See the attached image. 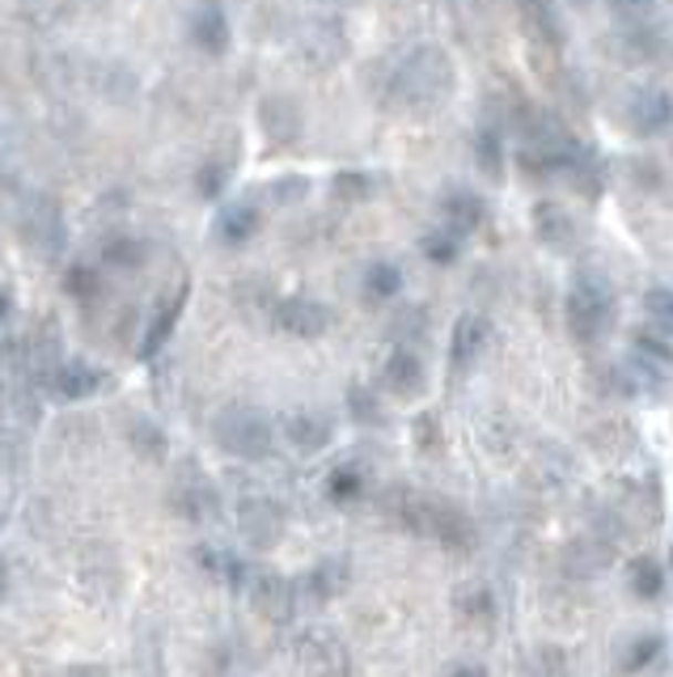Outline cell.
I'll list each match as a JSON object with an SVG mask.
<instances>
[{
    "mask_svg": "<svg viewBox=\"0 0 673 677\" xmlns=\"http://www.w3.org/2000/svg\"><path fill=\"white\" fill-rule=\"evenodd\" d=\"M445 677H487V674H483L479 665H457V669H449Z\"/></svg>",
    "mask_w": 673,
    "mask_h": 677,
    "instance_id": "484cf974",
    "label": "cell"
},
{
    "mask_svg": "<svg viewBox=\"0 0 673 677\" xmlns=\"http://www.w3.org/2000/svg\"><path fill=\"white\" fill-rule=\"evenodd\" d=\"M398 85H403V97L415 102V106H436L454 90V64L441 48H420L403 64Z\"/></svg>",
    "mask_w": 673,
    "mask_h": 677,
    "instance_id": "3957f363",
    "label": "cell"
},
{
    "mask_svg": "<svg viewBox=\"0 0 673 677\" xmlns=\"http://www.w3.org/2000/svg\"><path fill=\"white\" fill-rule=\"evenodd\" d=\"M445 217H449V229L462 238V233H470V229L483 225V199L475 191H466V187L462 191L454 187V191L445 195Z\"/></svg>",
    "mask_w": 673,
    "mask_h": 677,
    "instance_id": "4fadbf2b",
    "label": "cell"
},
{
    "mask_svg": "<svg viewBox=\"0 0 673 677\" xmlns=\"http://www.w3.org/2000/svg\"><path fill=\"white\" fill-rule=\"evenodd\" d=\"M605 4H610V9L619 13V18H627V22L644 18V13H649V9H652V0H605Z\"/></svg>",
    "mask_w": 673,
    "mask_h": 677,
    "instance_id": "603a6c76",
    "label": "cell"
},
{
    "mask_svg": "<svg viewBox=\"0 0 673 677\" xmlns=\"http://www.w3.org/2000/svg\"><path fill=\"white\" fill-rule=\"evenodd\" d=\"M627 584H631V593H635V597L652 602V597H661V589H665V572H661V563H656V559L635 555V559H631V567H627Z\"/></svg>",
    "mask_w": 673,
    "mask_h": 677,
    "instance_id": "5bb4252c",
    "label": "cell"
},
{
    "mask_svg": "<svg viewBox=\"0 0 673 677\" xmlns=\"http://www.w3.org/2000/svg\"><path fill=\"white\" fill-rule=\"evenodd\" d=\"M479 169L487 178H500V169H505V145H500V132L491 123L479 132Z\"/></svg>",
    "mask_w": 673,
    "mask_h": 677,
    "instance_id": "2e32d148",
    "label": "cell"
},
{
    "mask_svg": "<svg viewBox=\"0 0 673 677\" xmlns=\"http://www.w3.org/2000/svg\"><path fill=\"white\" fill-rule=\"evenodd\" d=\"M656 656H661V639H656V635H644V639H635L631 653L623 656V669L627 674H640V669H644L649 660H656Z\"/></svg>",
    "mask_w": 673,
    "mask_h": 677,
    "instance_id": "d6986e66",
    "label": "cell"
},
{
    "mask_svg": "<svg viewBox=\"0 0 673 677\" xmlns=\"http://www.w3.org/2000/svg\"><path fill=\"white\" fill-rule=\"evenodd\" d=\"M369 292H373V301L394 296V292H398V271H394V267H373V275H369Z\"/></svg>",
    "mask_w": 673,
    "mask_h": 677,
    "instance_id": "7402d4cb",
    "label": "cell"
},
{
    "mask_svg": "<svg viewBox=\"0 0 673 677\" xmlns=\"http://www.w3.org/2000/svg\"><path fill=\"white\" fill-rule=\"evenodd\" d=\"M250 605L267 623H289L292 610H297V584L280 572H259L250 581Z\"/></svg>",
    "mask_w": 673,
    "mask_h": 677,
    "instance_id": "8992f818",
    "label": "cell"
},
{
    "mask_svg": "<svg viewBox=\"0 0 673 677\" xmlns=\"http://www.w3.org/2000/svg\"><path fill=\"white\" fill-rule=\"evenodd\" d=\"M424 250L433 254L436 263H449V259L457 254V233L454 229H436L433 238H424Z\"/></svg>",
    "mask_w": 673,
    "mask_h": 677,
    "instance_id": "44dd1931",
    "label": "cell"
},
{
    "mask_svg": "<svg viewBox=\"0 0 673 677\" xmlns=\"http://www.w3.org/2000/svg\"><path fill=\"white\" fill-rule=\"evenodd\" d=\"M241 530H246V538H250V542L267 546V542L280 533V521L271 517V508L259 504V508H250V517H241Z\"/></svg>",
    "mask_w": 673,
    "mask_h": 677,
    "instance_id": "ac0fdd59",
    "label": "cell"
},
{
    "mask_svg": "<svg viewBox=\"0 0 673 677\" xmlns=\"http://www.w3.org/2000/svg\"><path fill=\"white\" fill-rule=\"evenodd\" d=\"M306 581H310V584H306V593H310V602H313V605H327V602H331V597L339 593V581H331V572H327V567L310 572Z\"/></svg>",
    "mask_w": 673,
    "mask_h": 677,
    "instance_id": "ffe728a7",
    "label": "cell"
},
{
    "mask_svg": "<svg viewBox=\"0 0 673 677\" xmlns=\"http://www.w3.org/2000/svg\"><path fill=\"white\" fill-rule=\"evenodd\" d=\"M487 338H491V326H487V317H479V314H462V317H457L454 347H449V356H454L457 373L475 368V361H479L483 347H487Z\"/></svg>",
    "mask_w": 673,
    "mask_h": 677,
    "instance_id": "30bf717a",
    "label": "cell"
},
{
    "mask_svg": "<svg viewBox=\"0 0 673 677\" xmlns=\"http://www.w3.org/2000/svg\"><path fill=\"white\" fill-rule=\"evenodd\" d=\"M403 521H407L420 538L441 542L445 551H470V542H475L470 521H466L454 504L436 500V496H407V504H403Z\"/></svg>",
    "mask_w": 673,
    "mask_h": 677,
    "instance_id": "7a4b0ae2",
    "label": "cell"
},
{
    "mask_svg": "<svg viewBox=\"0 0 673 677\" xmlns=\"http://www.w3.org/2000/svg\"><path fill=\"white\" fill-rule=\"evenodd\" d=\"M385 386L394 389L398 398H415L424 389V364L415 361L411 352H394L385 361Z\"/></svg>",
    "mask_w": 673,
    "mask_h": 677,
    "instance_id": "7c38bea8",
    "label": "cell"
},
{
    "mask_svg": "<svg viewBox=\"0 0 673 677\" xmlns=\"http://www.w3.org/2000/svg\"><path fill=\"white\" fill-rule=\"evenodd\" d=\"M4 597H9V567L0 563V602H4Z\"/></svg>",
    "mask_w": 673,
    "mask_h": 677,
    "instance_id": "4316f807",
    "label": "cell"
},
{
    "mask_svg": "<svg viewBox=\"0 0 673 677\" xmlns=\"http://www.w3.org/2000/svg\"><path fill=\"white\" fill-rule=\"evenodd\" d=\"M670 559H673V555H670Z\"/></svg>",
    "mask_w": 673,
    "mask_h": 677,
    "instance_id": "83f0119b",
    "label": "cell"
},
{
    "mask_svg": "<svg viewBox=\"0 0 673 677\" xmlns=\"http://www.w3.org/2000/svg\"><path fill=\"white\" fill-rule=\"evenodd\" d=\"M610 51L619 55V64H661V55H673L670 39L656 34L649 25H623L614 39H610Z\"/></svg>",
    "mask_w": 673,
    "mask_h": 677,
    "instance_id": "52a82bcc",
    "label": "cell"
},
{
    "mask_svg": "<svg viewBox=\"0 0 673 677\" xmlns=\"http://www.w3.org/2000/svg\"><path fill=\"white\" fill-rule=\"evenodd\" d=\"M220 440L225 449H234L241 458H263L267 445H271V433L259 415H234L225 428H220Z\"/></svg>",
    "mask_w": 673,
    "mask_h": 677,
    "instance_id": "9c48e42d",
    "label": "cell"
},
{
    "mask_svg": "<svg viewBox=\"0 0 673 677\" xmlns=\"http://www.w3.org/2000/svg\"><path fill=\"white\" fill-rule=\"evenodd\" d=\"M534 233H538V242L555 250V254H572L580 246V225L577 217L563 208V204H555V199H538L534 204Z\"/></svg>",
    "mask_w": 673,
    "mask_h": 677,
    "instance_id": "5b68a950",
    "label": "cell"
},
{
    "mask_svg": "<svg viewBox=\"0 0 673 677\" xmlns=\"http://www.w3.org/2000/svg\"><path fill=\"white\" fill-rule=\"evenodd\" d=\"M521 9V22H526V34L542 48H559L563 34H559V18H555V0H517Z\"/></svg>",
    "mask_w": 673,
    "mask_h": 677,
    "instance_id": "8fae6325",
    "label": "cell"
},
{
    "mask_svg": "<svg viewBox=\"0 0 673 677\" xmlns=\"http://www.w3.org/2000/svg\"><path fill=\"white\" fill-rule=\"evenodd\" d=\"M644 310L656 331L673 335V289H649L644 292Z\"/></svg>",
    "mask_w": 673,
    "mask_h": 677,
    "instance_id": "e0dca14e",
    "label": "cell"
},
{
    "mask_svg": "<svg viewBox=\"0 0 673 677\" xmlns=\"http://www.w3.org/2000/svg\"><path fill=\"white\" fill-rule=\"evenodd\" d=\"M301 660H306V669L313 677H348V653H343V644H339L335 635H327V631L306 635Z\"/></svg>",
    "mask_w": 673,
    "mask_h": 677,
    "instance_id": "ba28073f",
    "label": "cell"
},
{
    "mask_svg": "<svg viewBox=\"0 0 673 677\" xmlns=\"http://www.w3.org/2000/svg\"><path fill=\"white\" fill-rule=\"evenodd\" d=\"M289 436L297 449L313 454V449H322V445L331 440V424L318 419V415H297V419H289Z\"/></svg>",
    "mask_w": 673,
    "mask_h": 677,
    "instance_id": "9a60e30c",
    "label": "cell"
},
{
    "mask_svg": "<svg viewBox=\"0 0 673 677\" xmlns=\"http://www.w3.org/2000/svg\"><path fill=\"white\" fill-rule=\"evenodd\" d=\"M64 677H115L106 665H97V660H81V665H73Z\"/></svg>",
    "mask_w": 673,
    "mask_h": 677,
    "instance_id": "d4e9b609",
    "label": "cell"
},
{
    "mask_svg": "<svg viewBox=\"0 0 673 677\" xmlns=\"http://www.w3.org/2000/svg\"><path fill=\"white\" fill-rule=\"evenodd\" d=\"M627 127L635 136H661L673 127V94L665 85H640L627 97Z\"/></svg>",
    "mask_w": 673,
    "mask_h": 677,
    "instance_id": "277c9868",
    "label": "cell"
},
{
    "mask_svg": "<svg viewBox=\"0 0 673 677\" xmlns=\"http://www.w3.org/2000/svg\"><path fill=\"white\" fill-rule=\"evenodd\" d=\"M614 289L601 280L598 271H580L572 280V289L563 296V317H568V331L580 343H598L610 335L614 326Z\"/></svg>",
    "mask_w": 673,
    "mask_h": 677,
    "instance_id": "6da1fadb",
    "label": "cell"
},
{
    "mask_svg": "<svg viewBox=\"0 0 673 677\" xmlns=\"http://www.w3.org/2000/svg\"><path fill=\"white\" fill-rule=\"evenodd\" d=\"M356 491H361V479H356L352 470H339L335 483H331V496H335V500H352Z\"/></svg>",
    "mask_w": 673,
    "mask_h": 677,
    "instance_id": "cb8c5ba5",
    "label": "cell"
}]
</instances>
